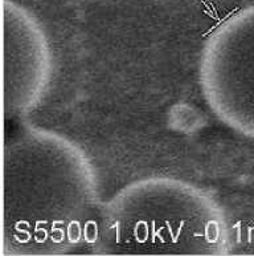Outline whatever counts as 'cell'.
Wrapping results in <instances>:
<instances>
[{
	"instance_id": "6da1fadb",
	"label": "cell",
	"mask_w": 254,
	"mask_h": 256,
	"mask_svg": "<svg viewBox=\"0 0 254 256\" xmlns=\"http://www.w3.org/2000/svg\"><path fill=\"white\" fill-rule=\"evenodd\" d=\"M238 11H240V7H236V8H234V9H232L230 12H229V13H228L226 16L224 17V19H220V20H217V23L214 24L213 27H211V28H209V29L207 31V32H205V33H203V37H205V36H208V35H209V33H212V32H213V31L216 29V28H217V27H220V25H221V24H222V23H224V21H226V19H229V17H232V16H233V15H234V13H237Z\"/></svg>"
},
{
	"instance_id": "7a4b0ae2",
	"label": "cell",
	"mask_w": 254,
	"mask_h": 256,
	"mask_svg": "<svg viewBox=\"0 0 254 256\" xmlns=\"http://www.w3.org/2000/svg\"><path fill=\"white\" fill-rule=\"evenodd\" d=\"M183 226H184V222L181 220L180 226H179V231H177V234L175 235V239L172 240V243H177V239H179V236H180V234H181V228H183Z\"/></svg>"
},
{
	"instance_id": "3957f363",
	"label": "cell",
	"mask_w": 254,
	"mask_h": 256,
	"mask_svg": "<svg viewBox=\"0 0 254 256\" xmlns=\"http://www.w3.org/2000/svg\"><path fill=\"white\" fill-rule=\"evenodd\" d=\"M236 228H237V243H240L241 242V222H237V224H236Z\"/></svg>"
},
{
	"instance_id": "277c9868",
	"label": "cell",
	"mask_w": 254,
	"mask_h": 256,
	"mask_svg": "<svg viewBox=\"0 0 254 256\" xmlns=\"http://www.w3.org/2000/svg\"><path fill=\"white\" fill-rule=\"evenodd\" d=\"M114 227L117 228V243L120 242V234H119V222H115L114 223Z\"/></svg>"
},
{
	"instance_id": "5b68a950",
	"label": "cell",
	"mask_w": 254,
	"mask_h": 256,
	"mask_svg": "<svg viewBox=\"0 0 254 256\" xmlns=\"http://www.w3.org/2000/svg\"><path fill=\"white\" fill-rule=\"evenodd\" d=\"M165 226H167V228H168V231H169V235H171V238H172V239H174L175 238V235H174V232H172V228H171V224H169V222H165Z\"/></svg>"
},
{
	"instance_id": "8992f818",
	"label": "cell",
	"mask_w": 254,
	"mask_h": 256,
	"mask_svg": "<svg viewBox=\"0 0 254 256\" xmlns=\"http://www.w3.org/2000/svg\"><path fill=\"white\" fill-rule=\"evenodd\" d=\"M151 227H152V243L155 242V236H156V232H155V222L151 223Z\"/></svg>"
}]
</instances>
